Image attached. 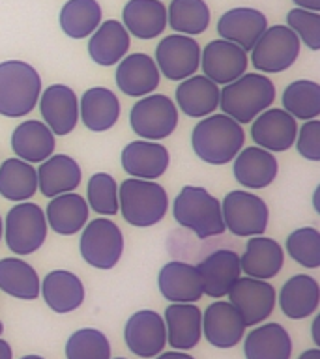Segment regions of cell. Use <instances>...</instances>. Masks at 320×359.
<instances>
[{
  "instance_id": "1",
  "label": "cell",
  "mask_w": 320,
  "mask_h": 359,
  "mask_svg": "<svg viewBox=\"0 0 320 359\" xmlns=\"http://www.w3.org/2000/svg\"><path fill=\"white\" fill-rule=\"evenodd\" d=\"M244 140L246 133L240 123L227 114H213L196 123L191 144L202 161L210 165H225L238 156Z\"/></svg>"
},
{
  "instance_id": "2",
  "label": "cell",
  "mask_w": 320,
  "mask_h": 359,
  "mask_svg": "<svg viewBox=\"0 0 320 359\" xmlns=\"http://www.w3.org/2000/svg\"><path fill=\"white\" fill-rule=\"evenodd\" d=\"M275 100V86L266 75L244 73L219 92V107L238 123L253 122Z\"/></svg>"
},
{
  "instance_id": "3",
  "label": "cell",
  "mask_w": 320,
  "mask_h": 359,
  "mask_svg": "<svg viewBox=\"0 0 320 359\" xmlns=\"http://www.w3.org/2000/svg\"><path fill=\"white\" fill-rule=\"evenodd\" d=\"M41 92V79L30 64L8 60L0 64V114L21 118L34 111Z\"/></svg>"
},
{
  "instance_id": "4",
  "label": "cell",
  "mask_w": 320,
  "mask_h": 359,
  "mask_svg": "<svg viewBox=\"0 0 320 359\" xmlns=\"http://www.w3.org/2000/svg\"><path fill=\"white\" fill-rule=\"evenodd\" d=\"M173 213L176 223L184 229L193 230L201 240L223 234L227 230L221 213V202L204 187L185 185L174 201Z\"/></svg>"
},
{
  "instance_id": "5",
  "label": "cell",
  "mask_w": 320,
  "mask_h": 359,
  "mask_svg": "<svg viewBox=\"0 0 320 359\" xmlns=\"http://www.w3.org/2000/svg\"><path fill=\"white\" fill-rule=\"evenodd\" d=\"M168 196L161 185L148 180H126L118 193V210L133 226H152L165 217Z\"/></svg>"
},
{
  "instance_id": "6",
  "label": "cell",
  "mask_w": 320,
  "mask_h": 359,
  "mask_svg": "<svg viewBox=\"0 0 320 359\" xmlns=\"http://www.w3.org/2000/svg\"><path fill=\"white\" fill-rule=\"evenodd\" d=\"M6 243L15 255H30L44 245L47 238V219L41 208L21 202L8 212L4 224Z\"/></svg>"
},
{
  "instance_id": "7",
  "label": "cell",
  "mask_w": 320,
  "mask_h": 359,
  "mask_svg": "<svg viewBox=\"0 0 320 359\" xmlns=\"http://www.w3.org/2000/svg\"><path fill=\"white\" fill-rule=\"evenodd\" d=\"M251 50V62L258 72L279 73L296 62L300 55V39L288 27L275 25L264 30Z\"/></svg>"
},
{
  "instance_id": "8",
  "label": "cell",
  "mask_w": 320,
  "mask_h": 359,
  "mask_svg": "<svg viewBox=\"0 0 320 359\" xmlns=\"http://www.w3.org/2000/svg\"><path fill=\"white\" fill-rule=\"evenodd\" d=\"M81 257L98 269H111L116 266L124 251L122 230L109 219H94L86 224L81 241Z\"/></svg>"
},
{
  "instance_id": "9",
  "label": "cell",
  "mask_w": 320,
  "mask_h": 359,
  "mask_svg": "<svg viewBox=\"0 0 320 359\" xmlns=\"http://www.w3.org/2000/svg\"><path fill=\"white\" fill-rule=\"evenodd\" d=\"M225 229L236 236H260L268 226V206L257 195L232 191L221 204Z\"/></svg>"
},
{
  "instance_id": "10",
  "label": "cell",
  "mask_w": 320,
  "mask_h": 359,
  "mask_svg": "<svg viewBox=\"0 0 320 359\" xmlns=\"http://www.w3.org/2000/svg\"><path fill=\"white\" fill-rule=\"evenodd\" d=\"M129 122L135 133L142 139H165L178 126V109L167 95H148L135 103Z\"/></svg>"
},
{
  "instance_id": "11",
  "label": "cell",
  "mask_w": 320,
  "mask_h": 359,
  "mask_svg": "<svg viewBox=\"0 0 320 359\" xmlns=\"http://www.w3.org/2000/svg\"><path fill=\"white\" fill-rule=\"evenodd\" d=\"M229 302L241 314L246 325H258L274 313L275 290L266 280L240 277L229 290Z\"/></svg>"
},
{
  "instance_id": "12",
  "label": "cell",
  "mask_w": 320,
  "mask_h": 359,
  "mask_svg": "<svg viewBox=\"0 0 320 359\" xmlns=\"http://www.w3.org/2000/svg\"><path fill=\"white\" fill-rule=\"evenodd\" d=\"M124 341L129 352L137 358L152 359L159 355L167 344V330L161 314L148 309L131 314L124 327Z\"/></svg>"
},
{
  "instance_id": "13",
  "label": "cell",
  "mask_w": 320,
  "mask_h": 359,
  "mask_svg": "<svg viewBox=\"0 0 320 359\" xmlns=\"http://www.w3.org/2000/svg\"><path fill=\"white\" fill-rule=\"evenodd\" d=\"M156 66L171 81H182L201 66V47L185 34H173L163 39L156 49Z\"/></svg>"
},
{
  "instance_id": "14",
  "label": "cell",
  "mask_w": 320,
  "mask_h": 359,
  "mask_svg": "<svg viewBox=\"0 0 320 359\" xmlns=\"http://www.w3.org/2000/svg\"><path fill=\"white\" fill-rule=\"evenodd\" d=\"M204 77L215 84H229L247 69V53L232 41L215 39L208 43L201 56Z\"/></svg>"
},
{
  "instance_id": "15",
  "label": "cell",
  "mask_w": 320,
  "mask_h": 359,
  "mask_svg": "<svg viewBox=\"0 0 320 359\" xmlns=\"http://www.w3.org/2000/svg\"><path fill=\"white\" fill-rule=\"evenodd\" d=\"M247 325L230 302H215L202 314V333L215 348H234L244 339Z\"/></svg>"
},
{
  "instance_id": "16",
  "label": "cell",
  "mask_w": 320,
  "mask_h": 359,
  "mask_svg": "<svg viewBox=\"0 0 320 359\" xmlns=\"http://www.w3.org/2000/svg\"><path fill=\"white\" fill-rule=\"evenodd\" d=\"M298 123L283 109H269L260 112L251 128V137L258 148L268 151H285L296 142Z\"/></svg>"
},
{
  "instance_id": "17",
  "label": "cell",
  "mask_w": 320,
  "mask_h": 359,
  "mask_svg": "<svg viewBox=\"0 0 320 359\" xmlns=\"http://www.w3.org/2000/svg\"><path fill=\"white\" fill-rule=\"evenodd\" d=\"M199 273L202 280V294L221 299L229 294L236 280L240 279V257L234 251H215L208 255L199 266Z\"/></svg>"
},
{
  "instance_id": "18",
  "label": "cell",
  "mask_w": 320,
  "mask_h": 359,
  "mask_svg": "<svg viewBox=\"0 0 320 359\" xmlns=\"http://www.w3.org/2000/svg\"><path fill=\"white\" fill-rule=\"evenodd\" d=\"M39 111L53 135H67L79 122L77 95L69 86L51 84L41 95Z\"/></svg>"
},
{
  "instance_id": "19",
  "label": "cell",
  "mask_w": 320,
  "mask_h": 359,
  "mask_svg": "<svg viewBox=\"0 0 320 359\" xmlns=\"http://www.w3.org/2000/svg\"><path fill=\"white\" fill-rule=\"evenodd\" d=\"M167 342L174 350H191L202 337V313L193 303H171L165 311Z\"/></svg>"
},
{
  "instance_id": "20",
  "label": "cell",
  "mask_w": 320,
  "mask_h": 359,
  "mask_svg": "<svg viewBox=\"0 0 320 359\" xmlns=\"http://www.w3.org/2000/svg\"><path fill=\"white\" fill-rule=\"evenodd\" d=\"M159 292L171 303H195L202 297V280L196 266L187 262L165 264L159 271Z\"/></svg>"
},
{
  "instance_id": "21",
  "label": "cell",
  "mask_w": 320,
  "mask_h": 359,
  "mask_svg": "<svg viewBox=\"0 0 320 359\" xmlns=\"http://www.w3.org/2000/svg\"><path fill=\"white\" fill-rule=\"evenodd\" d=\"M266 28L268 21L264 13L253 8H232L221 15L218 22L219 36L241 47L246 53L253 49V45L257 43Z\"/></svg>"
},
{
  "instance_id": "22",
  "label": "cell",
  "mask_w": 320,
  "mask_h": 359,
  "mask_svg": "<svg viewBox=\"0 0 320 359\" xmlns=\"http://www.w3.org/2000/svg\"><path fill=\"white\" fill-rule=\"evenodd\" d=\"M122 167L133 178L156 180L167 170L168 151L157 142L135 140L124 148Z\"/></svg>"
},
{
  "instance_id": "23",
  "label": "cell",
  "mask_w": 320,
  "mask_h": 359,
  "mask_svg": "<svg viewBox=\"0 0 320 359\" xmlns=\"http://www.w3.org/2000/svg\"><path fill=\"white\" fill-rule=\"evenodd\" d=\"M116 84L126 95L142 97L159 86V69L156 60L148 55L137 53L122 58L116 69Z\"/></svg>"
},
{
  "instance_id": "24",
  "label": "cell",
  "mask_w": 320,
  "mask_h": 359,
  "mask_svg": "<svg viewBox=\"0 0 320 359\" xmlns=\"http://www.w3.org/2000/svg\"><path fill=\"white\" fill-rule=\"evenodd\" d=\"M283 260L285 255L277 241L264 236H255L247 241L246 252L240 258V268L247 277L266 280L279 273Z\"/></svg>"
},
{
  "instance_id": "25",
  "label": "cell",
  "mask_w": 320,
  "mask_h": 359,
  "mask_svg": "<svg viewBox=\"0 0 320 359\" xmlns=\"http://www.w3.org/2000/svg\"><path fill=\"white\" fill-rule=\"evenodd\" d=\"M39 292L44 294L47 307L58 314L77 311L84 302V286L77 275L72 271H51L41 283Z\"/></svg>"
},
{
  "instance_id": "26",
  "label": "cell",
  "mask_w": 320,
  "mask_h": 359,
  "mask_svg": "<svg viewBox=\"0 0 320 359\" xmlns=\"http://www.w3.org/2000/svg\"><path fill=\"white\" fill-rule=\"evenodd\" d=\"M124 28L140 39H154L167 27V8L161 0H129L122 11Z\"/></svg>"
},
{
  "instance_id": "27",
  "label": "cell",
  "mask_w": 320,
  "mask_h": 359,
  "mask_svg": "<svg viewBox=\"0 0 320 359\" xmlns=\"http://www.w3.org/2000/svg\"><path fill=\"white\" fill-rule=\"evenodd\" d=\"M244 355L246 359H291V335L277 322L258 325L247 333Z\"/></svg>"
},
{
  "instance_id": "28",
  "label": "cell",
  "mask_w": 320,
  "mask_h": 359,
  "mask_svg": "<svg viewBox=\"0 0 320 359\" xmlns=\"http://www.w3.org/2000/svg\"><path fill=\"white\" fill-rule=\"evenodd\" d=\"M320 302L319 283L309 275H294L279 292V305L291 320L307 318L316 313Z\"/></svg>"
},
{
  "instance_id": "29",
  "label": "cell",
  "mask_w": 320,
  "mask_h": 359,
  "mask_svg": "<svg viewBox=\"0 0 320 359\" xmlns=\"http://www.w3.org/2000/svg\"><path fill=\"white\" fill-rule=\"evenodd\" d=\"M11 150L27 163H41L53 156L55 135L44 122L28 120L19 123L11 135Z\"/></svg>"
},
{
  "instance_id": "30",
  "label": "cell",
  "mask_w": 320,
  "mask_h": 359,
  "mask_svg": "<svg viewBox=\"0 0 320 359\" xmlns=\"http://www.w3.org/2000/svg\"><path fill=\"white\" fill-rule=\"evenodd\" d=\"M38 187L44 196H58L72 193L81 184V167L75 159L58 154L41 161L38 172Z\"/></svg>"
},
{
  "instance_id": "31",
  "label": "cell",
  "mask_w": 320,
  "mask_h": 359,
  "mask_svg": "<svg viewBox=\"0 0 320 359\" xmlns=\"http://www.w3.org/2000/svg\"><path fill=\"white\" fill-rule=\"evenodd\" d=\"M277 161L275 157L264 148L253 146L238 151L234 163V178L244 187L249 189H262L269 185L277 176Z\"/></svg>"
},
{
  "instance_id": "32",
  "label": "cell",
  "mask_w": 320,
  "mask_h": 359,
  "mask_svg": "<svg viewBox=\"0 0 320 359\" xmlns=\"http://www.w3.org/2000/svg\"><path fill=\"white\" fill-rule=\"evenodd\" d=\"M219 86L204 75L185 79L176 88V103L191 118L212 114L219 107Z\"/></svg>"
},
{
  "instance_id": "33",
  "label": "cell",
  "mask_w": 320,
  "mask_h": 359,
  "mask_svg": "<svg viewBox=\"0 0 320 359\" xmlns=\"http://www.w3.org/2000/svg\"><path fill=\"white\" fill-rule=\"evenodd\" d=\"M129 49V32L122 22L105 21L92 32L88 53L100 66H112L126 56Z\"/></svg>"
},
{
  "instance_id": "34",
  "label": "cell",
  "mask_w": 320,
  "mask_h": 359,
  "mask_svg": "<svg viewBox=\"0 0 320 359\" xmlns=\"http://www.w3.org/2000/svg\"><path fill=\"white\" fill-rule=\"evenodd\" d=\"M79 114L83 123L92 131H107L116 123L120 116V103L112 90L90 88L79 103Z\"/></svg>"
},
{
  "instance_id": "35",
  "label": "cell",
  "mask_w": 320,
  "mask_h": 359,
  "mask_svg": "<svg viewBox=\"0 0 320 359\" xmlns=\"http://www.w3.org/2000/svg\"><path fill=\"white\" fill-rule=\"evenodd\" d=\"M47 223L55 232L64 236L77 234L88 219V204L81 195L62 193L53 196L47 206Z\"/></svg>"
},
{
  "instance_id": "36",
  "label": "cell",
  "mask_w": 320,
  "mask_h": 359,
  "mask_svg": "<svg viewBox=\"0 0 320 359\" xmlns=\"http://www.w3.org/2000/svg\"><path fill=\"white\" fill-rule=\"evenodd\" d=\"M39 283L38 271L21 258H4L0 260V290L17 299L32 302L38 299Z\"/></svg>"
},
{
  "instance_id": "37",
  "label": "cell",
  "mask_w": 320,
  "mask_h": 359,
  "mask_svg": "<svg viewBox=\"0 0 320 359\" xmlns=\"http://www.w3.org/2000/svg\"><path fill=\"white\" fill-rule=\"evenodd\" d=\"M38 174L22 159H6L0 165V195L8 201L22 202L36 195Z\"/></svg>"
},
{
  "instance_id": "38",
  "label": "cell",
  "mask_w": 320,
  "mask_h": 359,
  "mask_svg": "<svg viewBox=\"0 0 320 359\" xmlns=\"http://www.w3.org/2000/svg\"><path fill=\"white\" fill-rule=\"evenodd\" d=\"M100 22L101 6L98 0H67L60 11L62 30L73 39L92 36Z\"/></svg>"
},
{
  "instance_id": "39",
  "label": "cell",
  "mask_w": 320,
  "mask_h": 359,
  "mask_svg": "<svg viewBox=\"0 0 320 359\" xmlns=\"http://www.w3.org/2000/svg\"><path fill=\"white\" fill-rule=\"evenodd\" d=\"M167 22L178 34L195 36L210 25V10L204 0H173L167 10Z\"/></svg>"
},
{
  "instance_id": "40",
  "label": "cell",
  "mask_w": 320,
  "mask_h": 359,
  "mask_svg": "<svg viewBox=\"0 0 320 359\" xmlns=\"http://www.w3.org/2000/svg\"><path fill=\"white\" fill-rule=\"evenodd\" d=\"M283 105L298 120H314L320 112V88L313 81H294L283 94Z\"/></svg>"
},
{
  "instance_id": "41",
  "label": "cell",
  "mask_w": 320,
  "mask_h": 359,
  "mask_svg": "<svg viewBox=\"0 0 320 359\" xmlns=\"http://www.w3.org/2000/svg\"><path fill=\"white\" fill-rule=\"evenodd\" d=\"M67 359H111V344L100 330L83 327L69 335L66 342Z\"/></svg>"
},
{
  "instance_id": "42",
  "label": "cell",
  "mask_w": 320,
  "mask_h": 359,
  "mask_svg": "<svg viewBox=\"0 0 320 359\" xmlns=\"http://www.w3.org/2000/svg\"><path fill=\"white\" fill-rule=\"evenodd\" d=\"M286 251L302 264L303 268L314 269L320 266V234L316 229H298L286 240Z\"/></svg>"
},
{
  "instance_id": "43",
  "label": "cell",
  "mask_w": 320,
  "mask_h": 359,
  "mask_svg": "<svg viewBox=\"0 0 320 359\" xmlns=\"http://www.w3.org/2000/svg\"><path fill=\"white\" fill-rule=\"evenodd\" d=\"M90 208L101 215H114L118 212V189L112 176L105 172L94 174L88 182Z\"/></svg>"
},
{
  "instance_id": "44",
  "label": "cell",
  "mask_w": 320,
  "mask_h": 359,
  "mask_svg": "<svg viewBox=\"0 0 320 359\" xmlns=\"http://www.w3.org/2000/svg\"><path fill=\"white\" fill-rule=\"evenodd\" d=\"M286 22H288V28H291L292 32L296 34L298 39H302L309 49L319 50L320 47V13L319 11L296 8V10L288 11Z\"/></svg>"
},
{
  "instance_id": "45",
  "label": "cell",
  "mask_w": 320,
  "mask_h": 359,
  "mask_svg": "<svg viewBox=\"0 0 320 359\" xmlns=\"http://www.w3.org/2000/svg\"><path fill=\"white\" fill-rule=\"evenodd\" d=\"M298 137V151L309 161L320 159V122L319 120H307L303 123Z\"/></svg>"
},
{
  "instance_id": "46",
  "label": "cell",
  "mask_w": 320,
  "mask_h": 359,
  "mask_svg": "<svg viewBox=\"0 0 320 359\" xmlns=\"http://www.w3.org/2000/svg\"><path fill=\"white\" fill-rule=\"evenodd\" d=\"M300 8L303 10H311V11H319L320 10V0H294Z\"/></svg>"
},
{
  "instance_id": "47",
  "label": "cell",
  "mask_w": 320,
  "mask_h": 359,
  "mask_svg": "<svg viewBox=\"0 0 320 359\" xmlns=\"http://www.w3.org/2000/svg\"><path fill=\"white\" fill-rule=\"evenodd\" d=\"M156 359H195V358H191L189 353H184V352H180V350H176V352L159 353V355H156Z\"/></svg>"
},
{
  "instance_id": "48",
  "label": "cell",
  "mask_w": 320,
  "mask_h": 359,
  "mask_svg": "<svg viewBox=\"0 0 320 359\" xmlns=\"http://www.w3.org/2000/svg\"><path fill=\"white\" fill-rule=\"evenodd\" d=\"M0 359H13L10 342L4 341V339H0Z\"/></svg>"
},
{
  "instance_id": "49",
  "label": "cell",
  "mask_w": 320,
  "mask_h": 359,
  "mask_svg": "<svg viewBox=\"0 0 320 359\" xmlns=\"http://www.w3.org/2000/svg\"><path fill=\"white\" fill-rule=\"evenodd\" d=\"M298 359H320V350H319V348L307 350V352H303Z\"/></svg>"
},
{
  "instance_id": "50",
  "label": "cell",
  "mask_w": 320,
  "mask_h": 359,
  "mask_svg": "<svg viewBox=\"0 0 320 359\" xmlns=\"http://www.w3.org/2000/svg\"><path fill=\"white\" fill-rule=\"evenodd\" d=\"M313 339H314V344H320V339H319V318L313 320Z\"/></svg>"
},
{
  "instance_id": "51",
  "label": "cell",
  "mask_w": 320,
  "mask_h": 359,
  "mask_svg": "<svg viewBox=\"0 0 320 359\" xmlns=\"http://www.w3.org/2000/svg\"><path fill=\"white\" fill-rule=\"evenodd\" d=\"M314 210L319 212V189L314 191Z\"/></svg>"
},
{
  "instance_id": "52",
  "label": "cell",
  "mask_w": 320,
  "mask_h": 359,
  "mask_svg": "<svg viewBox=\"0 0 320 359\" xmlns=\"http://www.w3.org/2000/svg\"><path fill=\"white\" fill-rule=\"evenodd\" d=\"M21 359H44V358H41V355H25V358Z\"/></svg>"
},
{
  "instance_id": "53",
  "label": "cell",
  "mask_w": 320,
  "mask_h": 359,
  "mask_svg": "<svg viewBox=\"0 0 320 359\" xmlns=\"http://www.w3.org/2000/svg\"><path fill=\"white\" fill-rule=\"evenodd\" d=\"M2 331H4V325H2V322H0V335H2Z\"/></svg>"
},
{
  "instance_id": "54",
  "label": "cell",
  "mask_w": 320,
  "mask_h": 359,
  "mask_svg": "<svg viewBox=\"0 0 320 359\" xmlns=\"http://www.w3.org/2000/svg\"><path fill=\"white\" fill-rule=\"evenodd\" d=\"M0 238H2V219H0Z\"/></svg>"
},
{
  "instance_id": "55",
  "label": "cell",
  "mask_w": 320,
  "mask_h": 359,
  "mask_svg": "<svg viewBox=\"0 0 320 359\" xmlns=\"http://www.w3.org/2000/svg\"><path fill=\"white\" fill-rule=\"evenodd\" d=\"M116 359H126V358H116Z\"/></svg>"
}]
</instances>
